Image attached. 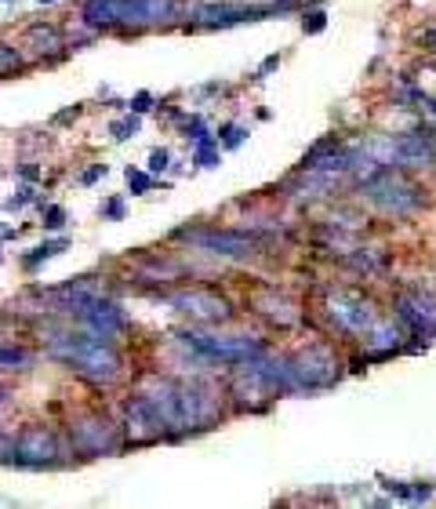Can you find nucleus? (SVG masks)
I'll use <instances>...</instances> for the list:
<instances>
[{"mask_svg":"<svg viewBox=\"0 0 436 509\" xmlns=\"http://www.w3.org/2000/svg\"><path fill=\"white\" fill-rule=\"evenodd\" d=\"M51 349L95 382H113L120 375V356L113 353L109 338H102V335H62Z\"/></svg>","mask_w":436,"mask_h":509,"instance_id":"f257e3e1","label":"nucleus"},{"mask_svg":"<svg viewBox=\"0 0 436 509\" xmlns=\"http://www.w3.org/2000/svg\"><path fill=\"white\" fill-rule=\"evenodd\" d=\"M364 193H367V200L375 204V208H382L386 215H411V211H418L422 204H426L422 186H415L411 178H404L400 171H393V168H382L375 178H367Z\"/></svg>","mask_w":436,"mask_h":509,"instance_id":"f03ea898","label":"nucleus"},{"mask_svg":"<svg viewBox=\"0 0 436 509\" xmlns=\"http://www.w3.org/2000/svg\"><path fill=\"white\" fill-rule=\"evenodd\" d=\"M182 342L193 346L197 353L211 356V360H222V364H248L254 356H262L265 346L259 338H243V335H204V331H182Z\"/></svg>","mask_w":436,"mask_h":509,"instance_id":"7ed1b4c3","label":"nucleus"},{"mask_svg":"<svg viewBox=\"0 0 436 509\" xmlns=\"http://www.w3.org/2000/svg\"><path fill=\"white\" fill-rule=\"evenodd\" d=\"M291 371H294V386L298 389H320L338 378V360L331 353V346H309L291 360Z\"/></svg>","mask_w":436,"mask_h":509,"instance_id":"20e7f679","label":"nucleus"},{"mask_svg":"<svg viewBox=\"0 0 436 509\" xmlns=\"http://www.w3.org/2000/svg\"><path fill=\"white\" fill-rule=\"evenodd\" d=\"M11 462L30 466V469L55 466V462H58V440L51 437L47 429H41V426L22 429V433H19V440L11 444Z\"/></svg>","mask_w":436,"mask_h":509,"instance_id":"39448f33","label":"nucleus"},{"mask_svg":"<svg viewBox=\"0 0 436 509\" xmlns=\"http://www.w3.org/2000/svg\"><path fill=\"white\" fill-rule=\"evenodd\" d=\"M171 305L175 310H182V313H189L193 321H200V324H215V321H229V302L222 299V295H215V291H208V288H189V291H175L171 295Z\"/></svg>","mask_w":436,"mask_h":509,"instance_id":"423d86ee","label":"nucleus"},{"mask_svg":"<svg viewBox=\"0 0 436 509\" xmlns=\"http://www.w3.org/2000/svg\"><path fill=\"white\" fill-rule=\"evenodd\" d=\"M327 316H331V324L342 327V331H367L375 324L371 302H364L360 295H349V291H335V295L327 299Z\"/></svg>","mask_w":436,"mask_h":509,"instance_id":"0eeeda50","label":"nucleus"},{"mask_svg":"<svg viewBox=\"0 0 436 509\" xmlns=\"http://www.w3.org/2000/svg\"><path fill=\"white\" fill-rule=\"evenodd\" d=\"M73 444H76V451H84V455H109V451L120 448L117 426L106 422V418H98V415H95V418H84V422H76Z\"/></svg>","mask_w":436,"mask_h":509,"instance_id":"6e6552de","label":"nucleus"},{"mask_svg":"<svg viewBox=\"0 0 436 509\" xmlns=\"http://www.w3.org/2000/svg\"><path fill=\"white\" fill-rule=\"evenodd\" d=\"M193 240L215 254H251L259 248V237L243 233V229H200V233H193Z\"/></svg>","mask_w":436,"mask_h":509,"instance_id":"1a4fd4ad","label":"nucleus"},{"mask_svg":"<svg viewBox=\"0 0 436 509\" xmlns=\"http://www.w3.org/2000/svg\"><path fill=\"white\" fill-rule=\"evenodd\" d=\"M80 316L87 321V327H91L95 335H102V338L117 335V331L124 327V313H120V310H117V305H113V302H102V299L87 302L84 310H80Z\"/></svg>","mask_w":436,"mask_h":509,"instance_id":"9d476101","label":"nucleus"},{"mask_svg":"<svg viewBox=\"0 0 436 509\" xmlns=\"http://www.w3.org/2000/svg\"><path fill=\"white\" fill-rule=\"evenodd\" d=\"M25 41L36 44V47H33L36 55H51V51H58V47H62V33L55 30V25H33Z\"/></svg>","mask_w":436,"mask_h":509,"instance_id":"9b49d317","label":"nucleus"},{"mask_svg":"<svg viewBox=\"0 0 436 509\" xmlns=\"http://www.w3.org/2000/svg\"><path fill=\"white\" fill-rule=\"evenodd\" d=\"M265 295H269V310H259V313H265L269 321H276V324H294V321H298V313H294V305H291L284 295H276L273 288H269Z\"/></svg>","mask_w":436,"mask_h":509,"instance_id":"f8f14e48","label":"nucleus"},{"mask_svg":"<svg viewBox=\"0 0 436 509\" xmlns=\"http://www.w3.org/2000/svg\"><path fill=\"white\" fill-rule=\"evenodd\" d=\"M33 353L30 349H19V346H0V367H22L30 364Z\"/></svg>","mask_w":436,"mask_h":509,"instance_id":"ddd939ff","label":"nucleus"},{"mask_svg":"<svg viewBox=\"0 0 436 509\" xmlns=\"http://www.w3.org/2000/svg\"><path fill=\"white\" fill-rule=\"evenodd\" d=\"M58 251H66V240H51V244H41V248H33V254H25V266H30V270H33V266L36 262H44V259H51V254H58Z\"/></svg>","mask_w":436,"mask_h":509,"instance_id":"4468645a","label":"nucleus"},{"mask_svg":"<svg viewBox=\"0 0 436 509\" xmlns=\"http://www.w3.org/2000/svg\"><path fill=\"white\" fill-rule=\"evenodd\" d=\"M127 186H131V193H146V189L153 186V178L146 171H138V168H127Z\"/></svg>","mask_w":436,"mask_h":509,"instance_id":"2eb2a0df","label":"nucleus"},{"mask_svg":"<svg viewBox=\"0 0 436 509\" xmlns=\"http://www.w3.org/2000/svg\"><path fill=\"white\" fill-rule=\"evenodd\" d=\"M109 131L117 135V138H127V135H135V131H138V117H124V120H113V124H109Z\"/></svg>","mask_w":436,"mask_h":509,"instance_id":"dca6fc26","label":"nucleus"},{"mask_svg":"<svg viewBox=\"0 0 436 509\" xmlns=\"http://www.w3.org/2000/svg\"><path fill=\"white\" fill-rule=\"evenodd\" d=\"M62 226H66V211H62L58 204H51L44 211V229H62Z\"/></svg>","mask_w":436,"mask_h":509,"instance_id":"f3484780","label":"nucleus"},{"mask_svg":"<svg viewBox=\"0 0 436 509\" xmlns=\"http://www.w3.org/2000/svg\"><path fill=\"white\" fill-rule=\"evenodd\" d=\"M324 25H327V15H324V11H309V15L302 19V30H305V33H320Z\"/></svg>","mask_w":436,"mask_h":509,"instance_id":"a211bd4d","label":"nucleus"},{"mask_svg":"<svg viewBox=\"0 0 436 509\" xmlns=\"http://www.w3.org/2000/svg\"><path fill=\"white\" fill-rule=\"evenodd\" d=\"M19 51L15 47H11V44H0V69H15L19 66Z\"/></svg>","mask_w":436,"mask_h":509,"instance_id":"6ab92c4d","label":"nucleus"},{"mask_svg":"<svg viewBox=\"0 0 436 509\" xmlns=\"http://www.w3.org/2000/svg\"><path fill=\"white\" fill-rule=\"evenodd\" d=\"M222 138H226V146H229V149H233V146H240V142H243V127H237V124L222 127Z\"/></svg>","mask_w":436,"mask_h":509,"instance_id":"aec40b11","label":"nucleus"},{"mask_svg":"<svg viewBox=\"0 0 436 509\" xmlns=\"http://www.w3.org/2000/svg\"><path fill=\"white\" fill-rule=\"evenodd\" d=\"M204 135H208V127H204V120H200V117H193V120L186 124V138H193V142H200Z\"/></svg>","mask_w":436,"mask_h":509,"instance_id":"412c9836","label":"nucleus"},{"mask_svg":"<svg viewBox=\"0 0 436 509\" xmlns=\"http://www.w3.org/2000/svg\"><path fill=\"white\" fill-rule=\"evenodd\" d=\"M168 160H171L168 149H153V153H149V168H153V171H164V168H168Z\"/></svg>","mask_w":436,"mask_h":509,"instance_id":"4be33fe9","label":"nucleus"},{"mask_svg":"<svg viewBox=\"0 0 436 509\" xmlns=\"http://www.w3.org/2000/svg\"><path fill=\"white\" fill-rule=\"evenodd\" d=\"M33 200H36V197H33V189H22L19 197H11V200H8V208L15 211V208H25V204H33Z\"/></svg>","mask_w":436,"mask_h":509,"instance_id":"5701e85b","label":"nucleus"},{"mask_svg":"<svg viewBox=\"0 0 436 509\" xmlns=\"http://www.w3.org/2000/svg\"><path fill=\"white\" fill-rule=\"evenodd\" d=\"M102 215H106V219H120V215H124V200H109L106 208H102Z\"/></svg>","mask_w":436,"mask_h":509,"instance_id":"b1692460","label":"nucleus"},{"mask_svg":"<svg viewBox=\"0 0 436 509\" xmlns=\"http://www.w3.org/2000/svg\"><path fill=\"white\" fill-rule=\"evenodd\" d=\"M102 175H106V164H95L91 171H84V178H80V182H84V186H91L95 178H102Z\"/></svg>","mask_w":436,"mask_h":509,"instance_id":"393cba45","label":"nucleus"},{"mask_svg":"<svg viewBox=\"0 0 436 509\" xmlns=\"http://www.w3.org/2000/svg\"><path fill=\"white\" fill-rule=\"evenodd\" d=\"M276 66H280V58H276V55H269V58L262 62V66H259V76H265V73H273Z\"/></svg>","mask_w":436,"mask_h":509,"instance_id":"a878e982","label":"nucleus"},{"mask_svg":"<svg viewBox=\"0 0 436 509\" xmlns=\"http://www.w3.org/2000/svg\"><path fill=\"white\" fill-rule=\"evenodd\" d=\"M149 102H153L149 95H135V102H131V109H135V113H146V109H149Z\"/></svg>","mask_w":436,"mask_h":509,"instance_id":"bb28decb","label":"nucleus"},{"mask_svg":"<svg viewBox=\"0 0 436 509\" xmlns=\"http://www.w3.org/2000/svg\"><path fill=\"white\" fill-rule=\"evenodd\" d=\"M429 44H433V47H436V30H433V33H429Z\"/></svg>","mask_w":436,"mask_h":509,"instance_id":"cd10ccee","label":"nucleus"},{"mask_svg":"<svg viewBox=\"0 0 436 509\" xmlns=\"http://www.w3.org/2000/svg\"><path fill=\"white\" fill-rule=\"evenodd\" d=\"M41 4H55V0H41Z\"/></svg>","mask_w":436,"mask_h":509,"instance_id":"c85d7f7f","label":"nucleus"}]
</instances>
